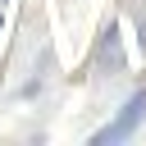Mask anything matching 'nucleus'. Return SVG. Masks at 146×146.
Masks as SVG:
<instances>
[{
	"label": "nucleus",
	"instance_id": "f257e3e1",
	"mask_svg": "<svg viewBox=\"0 0 146 146\" xmlns=\"http://www.w3.org/2000/svg\"><path fill=\"white\" fill-rule=\"evenodd\" d=\"M141 110H146V91H137V96L128 100V110H123V114H119V119H114L105 132H96L91 141H119V137H128V132L141 123Z\"/></svg>",
	"mask_w": 146,
	"mask_h": 146
}]
</instances>
